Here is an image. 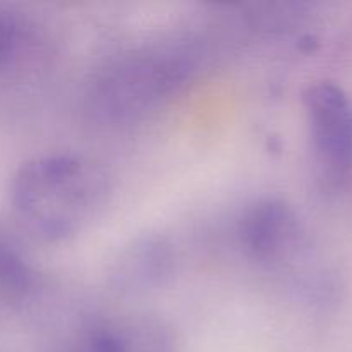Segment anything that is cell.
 <instances>
[{"instance_id":"5","label":"cell","mask_w":352,"mask_h":352,"mask_svg":"<svg viewBox=\"0 0 352 352\" xmlns=\"http://www.w3.org/2000/svg\"><path fill=\"white\" fill-rule=\"evenodd\" d=\"M174 253L170 244L157 236L141 237L119 254L112 268V280L122 291L153 289L170 277Z\"/></svg>"},{"instance_id":"6","label":"cell","mask_w":352,"mask_h":352,"mask_svg":"<svg viewBox=\"0 0 352 352\" xmlns=\"http://www.w3.org/2000/svg\"><path fill=\"white\" fill-rule=\"evenodd\" d=\"M33 274L19 251L0 237V302H16L28 294Z\"/></svg>"},{"instance_id":"2","label":"cell","mask_w":352,"mask_h":352,"mask_svg":"<svg viewBox=\"0 0 352 352\" xmlns=\"http://www.w3.org/2000/svg\"><path fill=\"white\" fill-rule=\"evenodd\" d=\"M195 71V58L177 47L148 48L117 58L89 89V110L110 124L131 122L170 98Z\"/></svg>"},{"instance_id":"8","label":"cell","mask_w":352,"mask_h":352,"mask_svg":"<svg viewBox=\"0 0 352 352\" xmlns=\"http://www.w3.org/2000/svg\"><path fill=\"white\" fill-rule=\"evenodd\" d=\"M23 41V28L16 17L0 12V69L14 60Z\"/></svg>"},{"instance_id":"3","label":"cell","mask_w":352,"mask_h":352,"mask_svg":"<svg viewBox=\"0 0 352 352\" xmlns=\"http://www.w3.org/2000/svg\"><path fill=\"white\" fill-rule=\"evenodd\" d=\"M305 109L316 164L325 181L340 184L352 170V100L340 86L322 81L305 91Z\"/></svg>"},{"instance_id":"1","label":"cell","mask_w":352,"mask_h":352,"mask_svg":"<svg viewBox=\"0 0 352 352\" xmlns=\"http://www.w3.org/2000/svg\"><path fill=\"white\" fill-rule=\"evenodd\" d=\"M109 181L89 158L72 153L43 155L26 162L10 186V201L21 222L47 241L74 236L105 206Z\"/></svg>"},{"instance_id":"7","label":"cell","mask_w":352,"mask_h":352,"mask_svg":"<svg viewBox=\"0 0 352 352\" xmlns=\"http://www.w3.org/2000/svg\"><path fill=\"white\" fill-rule=\"evenodd\" d=\"M57 352H131L129 340L109 325L85 327L72 333Z\"/></svg>"},{"instance_id":"4","label":"cell","mask_w":352,"mask_h":352,"mask_svg":"<svg viewBox=\"0 0 352 352\" xmlns=\"http://www.w3.org/2000/svg\"><path fill=\"white\" fill-rule=\"evenodd\" d=\"M241 244L263 267L278 270L296 260L305 236L294 210L282 199H261L239 222Z\"/></svg>"}]
</instances>
